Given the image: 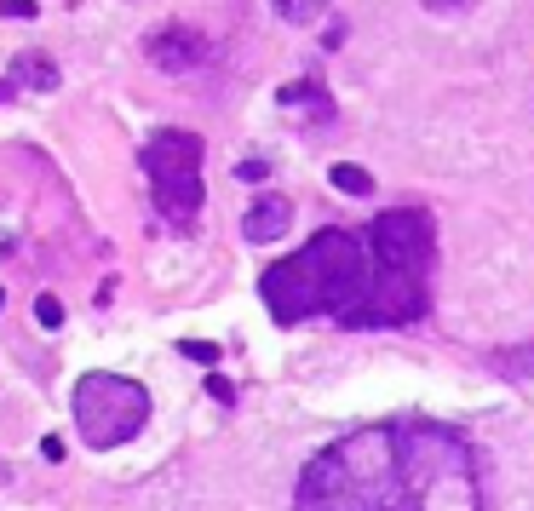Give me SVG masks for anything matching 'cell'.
<instances>
[{"mask_svg": "<svg viewBox=\"0 0 534 511\" xmlns=\"http://www.w3.org/2000/svg\"><path fill=\"white\" fill-rule=\"evenodd\" d=\"M431 219L419 207H391L368 230H317L259 276V293L281 328L310 316H334L339 328H402L431 311Z\"/></svg>", "mask_w": 534, "mask_h": 511, "instance_id": "cell-1", "label": "cell"}, {"mask_svg": "<svg viewBox=\"0 0 534 511\" xmlns=\"http://www.w3.org/2000/svg\"><path fill=\"white\" fill-rule=\"evenodd\" d=\"M293 511H489V477L454 425L385 420L327 443L293 488Z\"/></svg>", "mask_w": 534, "mask_h": 511, "instance_id": "cell-2", "label": "cell"}, {"mask_svg": "<svg viewBox=\"0 0 534 511\" xmlns=\"http://www.w3.org/2000/svg\"><path fill=\"white\" fill-rule=\"evenodd\" d=\"M138 167L150 178V196L161 207V219L172 224H190L201 213V138L196 132H155L144 150H138Z\"/></svg>", "mask_w": 534, "mask_h": 511, "instance_id": "cell-3", "label": "cell"}, {"mask_svg": "<svg viewBox=\"0 0 534 511\" xmlns=\"http://www.w3.org/2000/svg\"><path fill=\"white\" fill-rule=\"evenodd\" d=\"M150 420V391L121 374H87L75 385V425L87 448H115L133 443Z\"/></svg>", "mask_w": 534, "mask_h": 511, "instance_id": "cell-4", "label": "cell"}, {"mask_svg": "<svg viewBox=\"0 0 534 511\" xmlns=\"http://www.w3.org/2000/svg\"><path fill=\"white\" fill-rule=\"evenodd\" d=\"M150 64L167 69V75L201 69L207 64V41H201L196 29H161V35H150Z\"/></svg>", "mask_w": 534, "mask_h": 511, "instance_id": "cell-5", "label": "cell"}, {"mask_svg": "<svg viewBox=\"0 0 534 511\" xmlns=\"http://www.w3.org/2000/svg\"><path fill=\"white\" fill-rule=\"evenodd\" d=\"M288 224H293V201L288 196H259L253 207H247V219H242V236L247 242H281Z\"/></svg>", "mask_w": 534, "mask_h": 511, "instance_id": "cell-6", "label": "cell"}, {"mask_svg": "<svg viewBox=\"0 0 534 511\" xmlns=\"http://www.w3.org/2000/svg\"><path fill=\"white\" fill-rule=\"evenodd\" d=\"M12 81L35 87V92H52L58 87V64L46 52H23V58H12Z\"/></svg>", "mask_w": 534, "mask_h": 511, "instance_id": "cell-7", "label": "cell"}, {"mask_svg": "<svg viewBox=\"0 0 534 511\" xmlns=\"http://www.w3.org/2000/svg\"><path fill=\"white\" fill-rule=\"evenodd\" d=\"M276 104H288V110H317V115H327V92H322L317 81L281 87V92H276Z\"/></svg>", "mask_w": 534, "mask_h": 511, "instance_id": "cell-8", "label": "cell"}, {"mask_svg": "<svg viewBox=\"0 0 534 511\" xmlns=\"http://www.w3.org/2000/svg\"><path fill=\"white\" fill-rule=\"evenodd\" d=\"M327 178H334V190H345V196H373V173L356 167V161H339Z\"/></svg>", "mask_w": 534, "mask_h": 511, "instance_id": "cell-9", "label": "cell"}, {"mask_svg": "<svg viewBox=\"0 0 534 511\" xmlns=\"http://www.w3.org/2000/svg\"><path fill=\"white\" fill-rule=\"evenodd\" d=\"M271 6H276L288 23H317L322 12H327V0H271Z\"/></svg>", "mask_w": 534, "mask_h": 511, "instance_id": "cell-10", "label": "cell"}, {"mask_svg": "<svg viewBox=\"0 0 534 511\" xmlns=\"http://www.w3.org/2000/svg\"><path fill=\"white\" fill-rule=\"evenodd\" d=\"M35 322H41V328H64V305H58L52 293H41V299H35Z\"/></svg>", "mask_w": 534, "mask_h": 511, "instance_id": "cell-11", "label": "cell"}, {"mask_svg": "<svg viewBox=\"0 0 534 511\" xmlns=\"http://www.w3.org/2000/svg\"><path fill=\"white\" fill-rule=\"evenodd\" d=\"M179 351L190 356V362H201V368H213V362H218V345H213V339H184Z\"/></svg>", "mask_w": 534, "mask_h": 511, "instance_id": "cell-12", "label": "cell"}, {"mask_svg": "<svg viewBox=\"0 0 534 511\" xmlns=\"http://www.w3.org/2000/svg\"><path fill=\"white\" fill-rule=\"evenodd\" d=\"M235 178H242V184H264V178H271V161H264V156L242 161V167H235Z\"/></svg>", "mask_w": 534, "mask_h": 511, "instance_id": "cell-13", "label": "cell"}, {"mask_svg": "<svg viewBox=\"0 0 534 511\" xmlns=\"http://www.w3.org/2000/svg\"><path fill=\"white\" fill-rule=\"evenodd\" d=\"M35 12H41L35 0H0V18H18L23 23V18H35Z\"/></svg>", "mask_w": 534, "mask_h": 511, "instance_id": "cell-14", "label": "cell"}, {"mask_svg": "<svg viewBox=\"0 0 534 511\" xmlns=\"http://www.w3.org/2000/svg\"><path fill=\"white\" fill-rule=\"evenodd\" d=\"M419 6H426V12H471L477 0H419Z\"/></svg>", "mask_w": 534, "mask_h": 511, "instance_id": "cell-15", "label": "cell"}, {"mask_svg": "<svg viewBox=\"0 0 534 511\" xmlns=\"http://www.w3.org/2000/svg\"><path fill=\"white\" fill-rule=\"evenodd\" d=\"M207 391H213L218 402H235V385H230L225 374H207Z\"/></svg>", "mask_w": 534, "mask_h": 511, "instance_id": "cell-16", "label": "cell"}, {"mask_svg": "<svg viewBox=\"0 0 534 511\" xmlns=\"http://www.w3.org/2000/svg\"><path fill=\"white\" fill-rule=\"evenodd\" d=\"M18 98V81H12V75H0V104H12Z\"/></svg>", "mask_w": 534, "mask_h": 511, "instance_id": "cell-17", "label": "cell"}, {"mask_svg": "<svg viewBox=\"0 0 534 511\" xmlns=\"http://www.w3.org/2000/svg\"><path fill=\"white\" fill-rule=\"evenodd\" d=\"M0 305H6V287H0Z\"/></svg>", "mask_w": 534, "mask_h": 511, "instance_id": "cell-18", "label": "cell"}]
</instances>
